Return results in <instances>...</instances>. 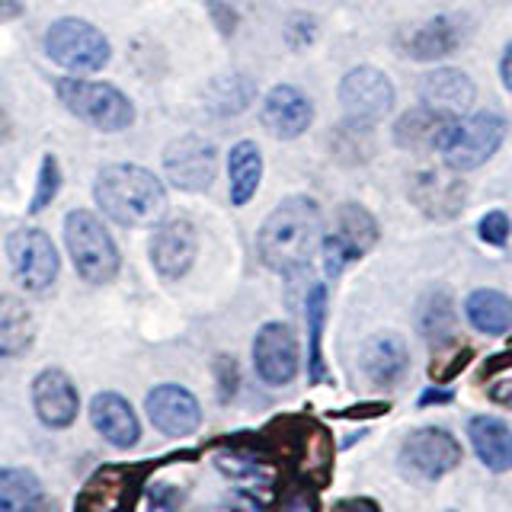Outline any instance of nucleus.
I'll return each mask as SVG.
<instances>
[{"instance_id":"12","label":"nucleus","mask_w":512,"mask_h":512,"mask_svg":"<svg viewBox=\"0 0 512 512\" xmlns=\"http://www.w3.org/2000/svg\"><path fill=\"white\" fill-rule=\"evenodd\" d=\"M253 365L256 375H260L272 388H282L295 375H298V340L288 324H263L260 333L253 340Z\"/></svg>"},{"instance_id":"42","label":"nucleus","mask_w":512,"mask_h":512,"mask_svg":"<svg viewBox=\"0 0 512 512\" xmlns=\"http://www.w3.org/2000/svg\"><path fill=\"white\" fill-rule=\"evenodd\" d=\"M212 13H218V26L224 29V32H231L234 29V13H231V7H224V4H212Z\"/></svg>"},{"instance_id":"31","label":"nucleus","mask_w":512,"mask_h":512,"mask_svg":"<svg viewBox=\"0 0 512 512\" xmlns=\"http://www.w3.org/2000/svg\"><path fill=\"white\" fill-rule=\"evenodd\" d=\"M58 189H61V167H58V160L52 154H45L42 157V170H39V183H36V196H32V202H29V212L32 215L45 212V208L55 202Z\"/></svg>"},{"instance_id":"10","label":"nucleus","mask_w":512,"mask_h":512,"mask_svg":"<svg viewBox=\"0 0 512 512\" xmlns=\"http://www.w3.org/2000/svg\"><path fill=\"white\" fill-rule=\"evenodd\" d=\"M400 461L404 468L423 480H439L461 464V445L448 429L442 426H423L413 429L400 445Z\"/></svg>"},{"instance_id":"39","label":"nucleus","mask_w":512,"mask_h":512,"mask_svg":"<svg viewBox=\"0 0 512 512\" xmlns=\"http://www.w3.org/2000/svg\"><path fill=\"white\" fill-rule=\"evenodd\" d=\"M455 400V391H445V388H426L423 394H420V400L416 404L420 407H432V404H452Z\"/></svg>"},{"instance_id":"29","label":"nucleus","mask_w":512,"mask_h":512,"mask_svg":"<svg viewBox=\"0 0 512 512\" xmlns=\"http://www.w3.org/2000/svg\"><path fill=\"white\" fill-rule=\"evenodd\" d=\"M416 320H420V333L432 346H445L455 340V304L445 292H429Z\"/></svg>"},{"instance_id":"21","label":"nucleus","mask_w":512,"mask_h":512,"mask_svg":"<svg viewBox=\"0 0 512 512\" xmlns=\"http://www.w3.org/2000/svg\"><path fill=\"white\" fill-rule=\"evenodd\" d=\"M468 436H471V445L477 458L487 464L490 471L503 474V471H512V429L496 420V416H471L468 420Z\"/></svg>"},{"instance_id":"5","label":"nucleus","mask_w":512,"mask_h":512,"mask_svg":"<svg viewBox=\"0 0 512 512\" xmlns=\"http://www.w3.org/2000/svg\"><path fill=\"white\" fill-rule=\"evenodd\" d=\"M503 138H506V122L496 112H477L471 119L452 122L439 144L442 164L448 170H474L500 151Z\"/></svg>"},{"instance_id":"33","label":"nucleus","mask_w":512,"mask_h":512,"mask_svg":"<svg viewBox=\"0 0 512 512\" xmlns=\"http://www.w3.org/2000/svg\"><path fill=\"white\" fill-rule=\"evenodd\" d=\"M317 484H311V480H298V484H292L285 490L282 496V506L279 512H320L317 506Z\"/></svg>"},{"instance_id":"2","label":"nucleus","mask_w":512,"mask_h":512,"mask_svg":"<svg viewBox=\"0 0 512 512\" xmlns=\"http://www.w3.org/2000/svg\"><path fill=\"white\" fill-rule=\"evenodd\" d=\"M93 199L100 212L132 228V224H154L167 208V192L160 180L144 167L135 164H109L100 170L93 183Z\"/></svg>"},{"instance_id":"18","label":"nucleus","mask_w":512,"mask_h":512,"mask_svg":"<svg viewBox=\"0 0 512 512\" xmlns=\"http://www.w3.org/2000/svg\"><path fill=\"white\" fill-rule=\"evenodd\" d=\"M464 183L452 173H442V170H426L413 180L410 186V199L416 202V208L432 218V221H448L455 218L461 208H464Z\"/></svg>"},{"instance_id":"14","label":"nucleus","mask_w":512,"mask_h":512,"mask_svg":"<svg viewBox=\"0 0 512 512\" xmlns=\"http://www.w3.org/2000/svg\"><path fill=\"white\" fill-rule=\"evenodd\" d=\"M199 237L186 218L160 221L151 234V263L164 279H180L196 263Z\"/></svg>"},{"instance_id":"28","label":"nucleus","mask_w":512,"mask_h":512,"mask_svg":"<svg viewBox=\"0 0 512 512\" xmlns=\"http://www.w3.org/2000/svg\"><path fill=\"white\" fill-rule=\"evenodd\" d=\"M228 173H231V202L247 205L263 180V154L253 141H237L228 157Z\"/></svg>"},{"instance_id":"34","label":"nucleus","mask_w":512,"mask_h":512,"mask_svg":"<svg viewBox=\"0 0 512 512\" xmlns=\"http://www.w3.org/2000/svg\"><path fill=\"white\" fill-rule=\"evenodd\" d=\"M509 231H512V224H509L506 212H490V215H484V221L477 224L480 240L490 244V247H503L509 240Z\"/></svg>"},{"instance_id":"35","label":"nucleus","mask_w":512,"mask_h":512,"mask_svg":"<svg viewBox=\"0 0 512 512\" xmlns=\"http://www.w3.org/2000/svg\"><path fill=\"white\" fill-rule=\"evenodd\" d=\"M215 372H218V394L221 400H231L237 394V384H240V368L231 356H221L215 362Z\"/></svg>"},{"instance_id":"25","label":"nucleus","mask_w":512,"mask_h":512,"mask_svg":"<svg viewBox=\"0 0 512 512\" xmlns=\"http://www.w3.org/2000/svg\"><path fill=\"white\" fill-rule=\"evenodd\" d=\"M333 237L340 240V247L349 253V260L356 263L378 244V221L372 212H365L362 205H340L336 212V231Z\"/></svg>"},{"instance_id":"17","label":"nucleus","mask_w":512,"mask_h":512,"mask_svg":"<svg viewBox=\"0 0 512 512\" xmlns=\"http://www.w3.org/2000/svg\"><path fill=\"white\" fill-rule=\"evenodd\" d=\"M314 119V106L298 87L279 84L266 93L263 100V125L266 132H272L276 138L288 141L308 132V125Z\"/></svg>"},{"instance_id":"1","label":"nucleus","mask_w":512,"mask_h":512,"mask_svg":"<svg viewBox=\"0 0 512 512\" xmlns=\"http://www.w3.org/2000/svg\"><path fill=\"white\" fill-rule=\"evenodd\" d=\"M320 240H324L320 208L308 196H292L263 221L256 250L269 269L298 272L314 260Z\"/></svg>"},{"instance_id":"6","label":"nucleus","mask_w":512,"mask_h":512,"mask_svg":"<svg viewBox=\"0 0 512 512\" xmlns=\"http://www.w3.org/2000/svg\"><path fill=\"white\" fill-rule=\"evenodd\" d=\"M157 461L148 464H106L77 493L74 512H135L141 484Z\"/></svg>"},{"instance_id":"19","label":"nucleus","mask_w":512,"mask_h":512,"mask_svg":"<svg viewBox=\"0 0 512 512\" xmlns=\"http://www.w3.org/2000/svg\"><path fill=\"white\" fill-rule=\"evenodd\" d=\"M474 84L468 74H461L455 68H439V71H429L420 80V100L426 109L432 112H442V116H461L464 109H471L474 103Z\"/></svg>"},{"instance_id":"23","label":"nucleus","mask_w":512,"mask_h":512,"mask_svg":"<svg viewBox=\"0 0 512 512\" xmlns=\"http://www.w3.org/2000/svg\"><path fill=\"white\" fill-rule=\"evenodd\" d=\"M48 496L42 480L26 468H0V512H42Z\"/></svg>"},{"instance_id":"38","label":"nucleus","mask_w":512,"mask_h":512,"mask_svg":"<svg viewBox=\"0 0 512 512\" xmlns=\"http://www.w3.org/2000/svg\"><path fill=\"white\" fill-rule=\"evenodd\" d=\"M391 410V404H359V407H349V410H336V416H346V420H359V416H365V420H372V416H384Z\"/></svg>"},{"instance_id":"20","label":"nucleus","mask_w":512,"mask_h":512,"mask_svg":"<svg viewBox=\"0 0 512 512\" xmlns=\"http://www.w3.org/2000/svg\"><path fill=\"white\" fill-rule=\"evenodd\" d=\"M410 352L407 343L394 333H378L375 340H368L362 349V372L365 378L378 384V388H391L407 375Z\"/></svg>"},{"instance_id":"15","label":"nucleus","mask_w":512,"mask_h":512,"mask_svg":"<svg viewBox=\"0 0 512 512\" xmlns=\"http://www.w3.org/2000/svg\"><path fill=\"white\" fill-rule=\"evenodd\" d=\"M32 407L48 429H68L80 413L74 381L61 368H45L32 381Z\"/></svg>"},{"instance_id":"16","label":"nucleus","mask_w":512,"mask_h":512,"mask_svg":"<svg viewBox=\"0 0 512 512\" xmlns=\"http://www.w3.org/2000/svg\"><path fill=\"white\" fill-rule=\"evenodd\" d=\"M90 423L112 448H122V452L135 448L141 439V423L135 407L116 391H103L90 400Z\"/></svg>"},{"instance_id":"32","label":"nucleus","mask_w":512,"mask_h":512,"mask_svg":"<svg viewBox=\"0 0 512 512\" xmlns=\"http://www.w3.org/2000/svg\"><path fill=\"white\" fill-rule=\"evenodd\" d=\"M436 352H439V356L432 359V368H429L432 381H436V384H448L464 365L471 362V346H458L455 352H445V346H436Z\"/></svg>"},{"instance_id":"26","label":"nucleus","mask_w":512,"mask_h":512,"mask_svg":"<svg viewBox=\"0 0 512 512\" xmlns=\"http://www.w3.org/2000/svg\"><path fill=\"white\" fill-rule=\"evenodd\" d=\"M36 340V324H32L29 308L13 295H0V356L13 359Z\"/></svg>"},{"instance_id":"24","label":"nucleus","mask_w":512,"mask_h":512,"mask_svg":"<svg viewBox=\"0 0 512 512\" xmlns=\"http://www.w3.org/2000/svg\"><path fill=\"white\" fill-rule=\"evenodd\" d=\"M464 314H468V324L487 336H503L512 330V298L503 292H493V288H477L464 301Z\"/></svg>"},{"instance_id":"11","label":"nucleus","mask_w":512,"mask_h":512,"mask_svg":"<svg viewBox=\"0 0 512 512\" xmlns=\"http://www.w3.org/2000/svg\"><path fill=\"white\" fill-rule=\"evenodd\" d=\"M215 167H218L215 144L199 135L176 138L164 151V173L176 189H189V192L208 189L215 183Z\"/></svg>"},{"instance_id":"9","label":"nucleus","mask_w":512,"mask_h":512,"mask_svg":"<svg viewBox=\"0 0 512 512\" xmlns=\"http://www.w3.org/2000/svg\"><path fill=\"white\" fill-rule=\"evenodd\" d=\"M340 106L352 128H372L388 119L394 109V87L391 80L375 68H356L343 77L340 84Z\"/></svg>"},{"instance_id":"22","label":"nucleus","mask_w":512,"mask_h":512,"mask_svg":"<svg viewBox=\"0 0 512 512\" xmlns=\"http://www.w3.org/2000/svg\"><path fill=\"white\" fill-rule=\"evenodd\" d=\"M452 122L455 119L442 116V112H432V109L420 106V109H410L400 116V122L394 125V138H397L400 148H410V151L439 148Z\"/></svg>"},{"instance_id":"36","label":"nucleus","mask_w":512,"mask_h":512,"mask_svg":"<svg viewBox=\"0 0 512 512\" xmlns=\"http://www.w3.org/2000/svg\"><path fill=\"white\" fill-rule=\"evenodd\" d=\"M183 503V490L173 487V484H160L151 490V500H148V512H176Z\"/></svg>"},{"instance_id":"7","label":"nucleus","mask_w":512,"mask_h":512,"mask_svg":"<svg viewBox=\"0 0 512 512\" xmlns=\"http://www.w3.org/2000/svg\"><path fill=\"white\" fill-rule=\"evenodd\" d=\"M45 52L55 64H61V68H68V71H100L109 61L112 48H109V39L93 23L64 16V20L48 26Z\"/></svg>"},{"instance_id":"13","label":"nucleus","mask_w":512,"mask_h":512,"mask_svg":"<svg viewBox=\"0 0 512 512\" xmlns=\"http://www.w3.org/2000/svg\"><path fill=\"white\" fill-rule=\"evenodd\" d=\"M144 410H148V420L154 423V429L173 439L192 436L202 426V407L196 394L180 388V384H157L148 400H144Z\"/></svg>"},{"instance_id":"41","label":"nucleus","mask_w":512,"mask_h":512,"mask_svg":"<svg viewBox=\"0 0 512 512\" xmlns=\"http://www.w3.org/2000/svg\"><path fill=\"white\" fill-rule=\"evenodd\" d=\"M500 77H503L506 90L512 93V42L506 45V52H503V61H500Z\"/></svg>"},{"instance_id":"27","label":"nucleus","mask_w":512,"mask_h":512,"mask_svg":"<svg viewBox=\"0 0 512 512\" xmlns=\"http://www.w3.org/2000/svg\"><path fill=\"white\" fill-rule=\"evenodd\" d=\"M461 45V29L452 16H436L426 26H420L407 42V52L416 61H439L448 58Z\"/></svg>"},{"instance_id":"8","label":"nucleus","mask_w":512,"mask_h":512,"mask_svg":"<svg viewBox=\"0 0 512 512\" xmlns=\"http://www.w3.org/2000/svg\"><path fill=\"white\" fill-rule=\"evenodd\" d=\"M7 256L13 276L26 292H48L55 285L61 260L52 244V237L39 228H20L7 237Z\"/></svg>"},{"instance_id":"40","label":"nucleus","mask_w":512,"mask_h":512,"mask_svg":"<svg viewBox=\"0 0 512 512\" xmlns=\"http://www.w3.org/2000/svg\"><path fill=\"white\" fill-rule=\"evenodd\" d=\"M490 397L496 400V404L512 407V375L509 378H500L496 384H490Z\"/></svg>"},{"instance_id":"30","label":"nucleus","mask_w":512,"mask_h":512,"mask_svg":"<svg viewBox=\"0 0 512 512\" xmlns=\"http://www.w3.org/2000/svg\"><path fill=\"white\" fill-rule=\"evenodd\" d=\"M324 320H327V288L314 285L308 295V327H311V356H308V372L311 381L320 384L327 378L324 365Z\"/></svg>"},{"instance_id":"37","label":"nucleus","mask_w":512,"mask_h":512,"mask_svg":"<svg viewBox=\"0 0 512 512\" xmlns=\"http://www.w3.org/2000/svg\"><path fill=\"white\" fill-rule=\"evenodd\" d=\"M327 512H381V506L375 500H368V496H349V500L333 503Z\"/></svg>"},{"instance_id":"4","label":"nucleus","mask_w":512,"mask_h":512,"mask_svg":"<svg viewBox=\"0 0 512 512\" xmlns=\"http://www.w3.org/2000/svg\"><path fill=\"white\" fill-rule=\"evenodd\" d=\"M58 100L68 106L77 119L100 128V132H122L135 122V106L128 96L112 84H96V80H61Z\"/></svg>"},{"instance_id":"3","label":"nucleus","mask_w":512,"mask_h":512,"mask_svg":"<svg viewBox=\"0 0 512 512\" xmlns=\"http://www.w3.org/2000/svg\"><path fill=\"white\" fill-rule=\"evenodd\" d=\"M64 244H68L74 269L84 282L106 285L116 279V272L122 266L119 247H116V240L109 237L106 224L93 212L77 208V212L64 218Z\"/></svg>"}]
</instances>
